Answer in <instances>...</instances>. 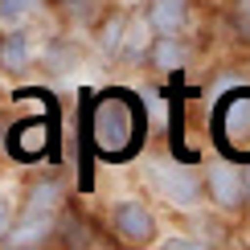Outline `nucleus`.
<instances>
[{
	"mask_svg": "<svg viewBox=\"0 0 250 250\" xmlns=\"http://www.w3.org/2000/svg\"><path fill=\"white\" fill-rule=\"evenodd\" d=\"M90 140L99 156L127 160L140 148V103H131V95H103L90 115Z\"/></svg>",
	"mask_w": 250,
	"mask_h": 250,
	"instance_id": "1",
	"label": "nucleus"
},
{
	"mask_svg": "<svg viewBox=\"0 0 250 250\" xmlns=\"http://www.w3.org/2000/svg\"><path fill=\"white\" fill-rule=\"evenodd\" d=\"M201 193L209 197L222 213H242L246 209V189H242V168L230 160H213L201 172Z\"/></svg>",
	"mask_w": 250,
	"mask_h": 250,
	"instance_id": "2",
	"label": "nucleus"
},
{
	"mask_svg": "<svg viewBox=\"0 0 250 250\" xmlns=\"http://www.w3.org/2000/svg\"><path fill=\"white\" fill-rule=\"evenodd\" d=\"M111 230H115L123 242L131 246H152L160 230H156V217L144 201H131V197H123V201L111 205Z\"/></svg>",
	"mask_w": 250,
	"mask_h": 250,
	"instance_id": "3",
	"label": "nucleus"
},
{
	"mask_svg": "<svg viewBox=\"0 0 250 250\" xmlns=\"http://www.w3.org/2000/svg\"><path fill=\"white\" fill-rule=\"evenodd\" d=\"M156 189L176 209H193L201 201V172L197 168H156Z\"/></svg>",
	"mask_w": 250,
	"mask_h": 250,
	"instance_id": "4",
	"label": "nucleus"
},
{
	"mask_svg": "<svg viewBox=\"0 0 250 250\" xmlns=\"http://www.w3.org/2000/svg\"><path fill=\"white\" fill-rule=\"evenodd\" d=\"M54 230H58V226H54V213H25L21 222L8 226V234H4V242H0V246H13V250L41 246Z\"/></svg>",
	"mask_w": 250,
	"mask_h": 250,
	"instance_id": "5",
	"label": "nucleus"
},
{
	"mask_svg": "<svg viewBox=\"0 0 250 250\" xmlns=\"http://www.w3.org/2000/svg\"><path fill=\"white\" fill-rule=\"evenodd\" d=\"M185 58H189V49H185L181 33H156L144 62H148L152 70H160V74H176V70L185 66Z\"/></svg>",
	"mask_w": 250,
	"mask_h": 250,
	"instance_id": "6",
	"label": "nucleus"
},
{
	"mask_svg": "<svg viewBox=\"0 0 250 250\" xmlns=\"http://www.w3.org/2000/svg\"><path fill=\"white\" fill-rule=\"evenodd\" d=\"M144 17L156 33H181L189 25V0H148Z\"/></svg>",
	"mask_w": 250,
	"mask_h": 250,
	"instance_id": "7",
	"label": "nucleus"
},
{
	"mask_svg": "<svg viewBox=\"0 0 250 250\" xmlns=\"http://www.w3.org/2000/svg\"><path fill=\"white\" fill-rule=\"evenodd\" d=\"M152 37H156V29L148 25V17H144V13L127 17V21H123L119 58H123V62H144V58H148V45H152Z\"/></svg>",
	"mask_w": 250,
	"mask_h": 250,
	"instance_id": "8",
	"label": "nucleus"
},
{
	"mask_svg": "<svg viewBox=\"0 0 250 250\" xmlns=\"http://www.w3.org/2000/svg\"><path fill=\"white\" fill-rule=\"evenodd\" d=\"M33 62V45H29V37L17 29H8L4 37H0V70H8V74H21V70Z\"/></svg>",
	"mask_w": 250,
	"mask_h": 250,
	"instance_id": "9",
	"label": "nucleus"
},
{
	"mask_svg": "<svg viewBox=\"0 0 250 250\" xmlns=\"http://www.w3.org/2000/svg\"><path fill=\"white\" fill-rule=\"evenodd\" d=\"M62 197H66V185H62L58 176H41L33 189H29V197H25V213H58Z\"/></svg>",
	"mask_w": 250,
	"mask_h": 250,
	"instance_id": "10",
	"label": "nucleus"
},
{
	"mask_svg": "<svg viewBox=\"0 0 250 250\" xmlns=\"http://www.w3.org/2000/svg\"><path fill=\"white\" fill-rule=\"evenodd\" d=\"M123 21H127V13H111L107 21H103V29H99V54H103V58H119Z\"/></svg>",
	"mask_w": 250,
	"mask_h": 250,
	"instance_id": "11",
	"label": "nucleus"
},
{
	"mask_svg": "<svg viewBox=\"0 0 250 250\" xmlns=\"http://www.w3.org/2000/svg\"><path fill=\"white\" fill-rule=\"evenodd\" d=\"M37 4H41V0H0V25H4V29L25 25V21L37 13Z\"/></svg>",
	"mask_w": 250,
	"mask_h": 250,
	"instance_id": "12",
	"label": "nucleus"
},
{
	"mask_svg": "<svg viewBox=\"0 0 250 250\" xmlns=\"http://www.w3.org/2000/svg\"><path fill=\"white\" fill-rule=\"evenodd\" d=\"M164 246H172V250H201V246H213V238H185V234H176V238H164Z\"/></svg>",
	"mask_w": 250,
	"mask_h": 250,
	"instance_id": "13",
	"label": "nucleus"
},
{
	"mask_svg": "<svg viewBox=\"0 0 250 250\" xmlns=\"http://www.w3.org/2000/svg\"><path fill=\"white\" fill-rule=\"evenodd\" d=\"M8 226H13V209H8V205L0 201V242H4V234H8Z\"/></svg>",
	"mask_w": 250,
	"mask_h": 250,
	"instance_id": "14",
	"label": "nucleus"
},
{
	"mask_svg": "<svg viewBox=\"0 0 250 250\" xmlns=\"http://www.w3.org/2000/svg\"><path fill=\"white\" fill-rule=\"evenodd\" d=\"M242 189H246V209H250V168L242 172Z\"/></svg>",
	"mask_w": 250,
	"mask_h": 250,
	"instance_id": "15",
	"label": "nucleus"
}]
</instances>
